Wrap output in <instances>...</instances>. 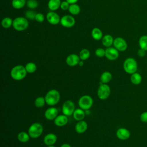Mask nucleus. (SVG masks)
<instances>
[{"label":"nucleus","mask_w":147,"mask_h":147,"mask_svg":"<svg viewBox=\"0 0 147 147\" xmlns=\"http://www.w3.org/2000/svg\"><path fill=\"white\" fill-rule=\"evenodd\" d=\"M105 57L109 60H115L119 57V51L115 48L108 47L105 49Z\"/></svg>","instance_id":"9d476101"},{"label":"nucleus","mask_w":147,"mask_h":147,"mask_svg":"<svg viewBox=\"0 0 147 147\" xmlns=\"http://www.w3.org/2000/svg\"><path fill=\"white\" fill-rule=\"evenodd\" d=\"M138 44L141 49L147 51V35H144L140 37L138 41Z\"/></svg>","instance_id":"a878e982"},{"label":"nucleus","mask_w":147,"mask_h":147,"mask_svg":"<svg viewBox=\"0 0 147 147\" xmlns=\"http://www.w3.org/2000/svg\"><path fill=\"white\" fill-rule=\"evenodd\" d=\"M116 136L121 140H126L130 138V132L126 128L121 127L117 130Z\"/></svg>","instance_id":"2eb2a0df"},{"label":"nucleus","mask_w":147,"mask_h":147,"mask_svg":"<svg viewBox=\"0 0 147 147\" xmlns=\"http://www.w3.org/2000/svg\"><path fill=\"white\" fill-rule=\"evenodd\" d=\"M48 22L52 25H57L60 22V18L59 16L53 11H49L46 16Z\"/></svg>","instance_id":"ddd939ff"},{"label":"nucleus","mask_w":147,"mask_h":147,"mask_svg":"<svg viewBox=\"0 0 147 147\" xmlns=\"http://www.w3.org/2000/svg\"><path fill=\"white\" fill-rule=\"evenodd\" d=\"M84 111L85 110H84L80 108L75 109L72 114L73 118L77 121L83 120V119L84 118L85 115H86V113Z\"/></svg>","instance_id":"6ab92c4d"},{"label":"nucleus","mask_w":147,"mask_h":147,"mask_svg":"<svg viewBox=\"0 0 147 147\" xmlns=\"http://www.w3.org/2000/svg\"><path fill=\"white\" fill-rule=\"evenodd\" d=\"M140 119L141 122L144 123L147 122V111H144L142 113L140 116Z\"/></svg>","instance_id":"4c0bfd02"},{"label":"nucleus","mask_w":147,"mask_h":147,"mask_svg":"<svg viewBox=\"0 0 147 147\" xmlns=\"http://www.w3.org/2000/svg\"><path fill=\"white\" fill-rule=\"evenodd\" d=\"M75 110V104L71 100H67L65 101L62 105V113L63 114L67 117L72 115Z\"/></svg>","instance_id":"6e6552de"},{"label":"nucleus","mask_w":147,"mask_h":147,"mask_svg":"<svg viewBox=\"0 0 147 147\" xmlns=\"http://www.w3.org/2000/svg\"><path fill=\"white\" fill-rule=\"evenodd\" d=\"M28 72L25 66L22 65H17L12 68L10 71V76L14 80L20 81L24 79Z\"/></svg>","instance_id":"f257e3e1"},{"label":"nucleus","mask_w":147,"mask_h":147,"mask_svg":"<svg viewBox=\"0 0 147 147\" xmlns=\"http://www.w3.org/2000/svg\"><path fill=\"white\" fill-rule=\"evenodd\" d=\"M26 4V0H12V6L16 9H20Z\"/></svg>","instance_id":"bb28decb"},{"label":"nucleus","mask_w":147,"mask_h":147,"mask_svg":"<svg viewBox=\"0 0 147 147\" xmlns=\"http://www.w3.org/2000/svg\"><path fill=\"white\" fill-rule=\"evenodd\" d=\"M130 81L132 84L134 85H138L142 81V76L139 73L136 72L131 75Z\"/></svg>","instance_id":"b1692460"},{"label":"nucleus","mask_w":147,"mask_h":147,"mask_svg":"<svg viewBox=\"0 0 147 147\" xmlns=\"http://www.w3.org/2000/svg\"><path fill=\"white\" fill-rule=\"evenodd\" d=\"M83 64H84L83 61L80 60V61H79V64H78V65H79L80 67H82V66H83Z\"/></svg>","instance_id":"79ce46f5"},{"label":"nucleus","mask_w":147,"mask_h":147,"mask_svg":"<svg viewBox=\"0 0 147 147\" xmlns=\"http://www.w3.org/2000/svg\"><path fill=\"white\" fill-rule=\"evenodd\" d=\"M45 99L46 103L51 106L57 105L60 99V94L57 90L51 89L49 90L45 96Z\"/></svg>","instance_id":"f03ea898"},{"label":"nucleus","mask_w":147,"mask_h":147,"mask_svg":"<svg viewBox=\"0 0 147 147\" xmlns=\"http://www.w3.org/2000/svg\"><path fill=\"white\" fill-rule=\"evenodd\" d=\"M47 147H56L54 145H51V146H47Z\"/></svg>","instance_id":"37998d69"},{"label":"nucleus","mask_w":147,"mask_h":147,"mask_svg":"<svg viewBox=\"0 0 147 147\" xmlns=\"http://www.w3.org/2000/svg\"><path fill=\"white\" fill-rule=\"evenodd\" d=\"M114 39L113 37L110 34L105 35L102 38V42L103 46L105 47H110V46L113 44Z\"/></svg>","instance_id":"4be33fe9"},{"label":"nucleus","mask_w":147,"mask_h":147,"mask_svg":"<svg viewBox=\"0 0 147 147\" xmlns=\"http://www.w3.org/2000/svg\"><path fill=\"white\" fill-rule=\"evenodd\" d=\"M60 147H71V146L69 144H67V143H64V144H63Z\"/></svg>","instance_id":"a19ab883"},{"label":"nucleus","mask_w":147,"mask_h":147,"mask_svg":"<svg viewBox=\"0 0 147 147\" xmlns=\"http://www.w3.org/2000/svg\"><path fill=\"white\" fill-rule=\"evenodd\" d=\"M113 45L118 51L123 52L125 51L127 48V44L126 41L122 37H118L114 40Z\"/></svg>","instance_id":"1a4fd4ad"},{"label":"nucleus","mask_w":147,"mask_h":147,"mask_svg":"<svg viewBox=\"0 0 147 147\" xmlns=\"http://www.w3.org/2000/svg\"><path fill=\"white\" fill-rule=\"evenodd\" d=\"M123 67L124 71L128 74H133L137 72L138 65L136 60L132 57L127 58L123 62Z\"/></svg>","instance_id":"20e7f679"},{"label":"nucleus","mask_w":147,"mask_h":147,"mask_svg":"<svg viewBox=\"0 0 147 147\" xmlns=\"http://www.w3.org/2000/svg\"><path fill=\"white\" fill-rule=\"evenodd\" d=\"M44 19H45V17H44V16L43 14L40 13L36 14V16L35 17V20L36 21H37L38 22H42L44 21Z\"/></svg>","instance_id":"c9c22d12"},{"label":"nucleus","mask_w":147,"mask_h":147,"mask_svg":"<svg viewBox=\"0 0 147 147\" xmlns=\"http://www.w3.org/2000/svg\"><path fill=\"white\" fill-rule=\"evenodd\" d=\"M13 20L10 17H5L3 18L1 22V25L3 28L5 29L9 28L11 26L13 25Z\"/></svg>","instance_id":"2f4dec72"},{"label":"nucleus","mask_w":147,"mask_h":147,"mask_svg":"<svg viewBox=\"0 0 147 147\" xmlns=\"http://www.w3.org/2000/svg\"><path fill=\"white\" fill-rule=\"evenodd\" d=\"M57 136L54 133H48L43 138V142L47 146L53 145L57 141Z\"/></svg>","instance_id":"dca6fc26"},{"label":"nucleus","mask_w":147,"mask_h":147,"mask_svg":"<svg viewBox=\"0 0 147 147\" xmlns=\"http://www.w3.org/2000/svg\"><path fill=\"white\" fill-rule=\"evenodd\" d=\"M58 113L59 111L57 108L54 107H51L49 108H48L45 110L44 113V117L47 120H54L58 115Z\"/></svg>","instance_id":"f8f14e48"},{"label":"nucleus","mask_w":147,"mask_h":147,"mask_svg":"<svg viewBox=\"0 0 147 147\" xmlns=\"http://www.w3.org/2000/svg\"><path fill=\"white\" fill-rule=\"evenodd\" d=\"M137 54H138V56H140V57H142L145 56V55H146L145 51L144 50V49H142L140 48V49L138 50Z\"/></svg>","instance_id":"58836bf2"},{"label":"nucleus","mask_w":147,"mask_h":147,"mask_svg":"<svg viewBox=\"0 0 147 147\" xmlns=\"http://www.w3.org/2000/svg\"><path fill=\"white\" fill-rule=\"evenodd\" d=\"M92 37L96 40H99L102 38L103 34L101 30L98 28H94L91 31Z\"/></svg>","instance_id":"393cba45"},{"label":"nucleus","mask_w":147,"mask_h":147,"mask_svg":"<svg viewBox=\"0 0 147 147\" xmlns=\"http://www.w3.org/2000/svg\"><path fill=\"white\" fill-rule=\"evenodd\" d=\"M61 25L65 28H71L75 24V18L70 15H65L60 19Z\"/></svg>","instance_id":"9b49d317"},{"label":"nucleus","mask_w":147,"mask_h":147,"mask_svg":"<svg viewBox=\"0 0 147 147\" xmlns=\"http://www.w3.org/2000/svg\"><path fill=\"white\" fill-rule=\"evenodd\" d=\"M25 69L28 74H33L36 72L37 70V65L33 62H29L25 66Z\"/></svg>","instance_id":"c85d7f7f"},{"label":"nucleus","mask_w":147,"mask_h":147,"mask_svg":"<svg viewBox=\"0 0 147 147\" xmlns=\"http://www.w3.org/2000/svg\"><path fill=\"white\" fill-rule=\"evenodd\" d=\"M80 59L79 56L76 54H70L69 55L65 60L67 64L69 67H74L78 65Z\"/></svg>","instance_id":"4468645a"},{"label":"nucleus","mask_w":147,"mask_h":147,"mask_svg":"<svg viewBox=\"0 0 147 147\" xmlns=\"http://www.w3.org/2000/svg\"><path fill=\"white\" fill-rule=\"evenodd\" d=\"M44 128L42 125L39 122H34L30 125L28 133L32 138H37L40 137L43 133Z\"/></svg>","instance_id":"7ed1b4c3"},{"label":"nucleus","mask_w":147,"mask_h":147,"mask_svg":"<svg viewBox=\"0 0 147 147\" xmlns=\"http://www.w3.org/2000/svg\"><path fill=\"white\" fill-rule=\"evenodd\" d=\"M66 1H67L69 4H74L76 3L78 0H66Z\"/></svg>","instance_id":"ea45409f"},{"label":"nucleus","mask_w":147,"mask_h":147,"mask_svg":"<svg viewBox=\"0 0 147 147\" xmlns=\"http://www.w3.org/2000/svg\"><path fill=\"white\" fill-rule=\"evenodd\" d=\"M68 11L71 14L73 15H77L80 11V7L76 3L71 4L68 8Z\"/></svg>","instance_id":"cd10ccee"},{"label":"nucleus","mask_w":147,"mask_h":147,"mask_svg":"<svg viewBox=\"0 0 147 147\" xmlns=\"http://www.w3.org/2000/svg\"><path fill=\"white\" fill-rule=\"evenodd\" d=\"M36 13L33 10H28L25 12V17L28 20H35Z\"/></svg>","instance_id":"72a5a7b5"},{"label":"nucleus","mask_w":147,"mask_h":147,"mask_svg":"<svg viewBox=\"0 0 147 147\" xmlns=\"http://www.w3.org/2000/svg\"><path fill=\"white\" fill-rule=\"evenodd\" d=\"M45 103H46V101H45V97L38 96L34 100V105L37 108L42 107Z\"/></svg>","instance_id":"c756f323"},{"label":"nucleus","mask_w":147,"mask_h":147,"mask_svg":"<svg viewBox=\"0 0 147 147\" xmlns=\"http://www.w3.org/2000/svg\"><path fill=\"white\" fill-rule=\"evenodd\" d=\"M93 99L88 95H84L82 96L78 100V105L79 108L84 110H89L93 105Z\"/></svg>","instance_id":"423d86ee"},{"label":"nucleus","mask_w":147,"mask_h":147,"mask_svg":"<svg viewBox=\"0 0 147 147\" xmlns=\"http://www.w3.org/2000/svg\"><path fill=\"white\" fill-rule=\"evenodd\" d=\"M60 0H49L48 3V7L51 11H55L57 10L61 5Z\"/></svg>","instance_id":"412c9836"},{"label":"nucleus","mask_w":147,"mask_h":147,"mask_svg":"<svg viewBox=\"0 0 147 147\" xmlns=\"http://www.w3.org/2000/svg\"><path fill=\"white\" fill-rule=\"evenodd\" d=\"M68 117L63 114L61 115H58L56 117V118L54 119V123L57 126L62 127L66 125L68 123Z\"/></svg>","instance_id":"a211bd4d"},{"label":"nucleus","mask_w":147,"mask_h":147,"mask_svg":"<svg viewBox=\"0 0 147 147\" xmlns=\"http://www.w3.org/2000/svg\"><path fill=\"white\" fill-rule=\"evenodd\" d=\"M88 128V124L87 123L84 121H79L76 123L75 126V130L76 132L78 134H82L86 132Z\"/></svg>","instance_id":"f3484780"},{"label":"nucleus","mask_w":147,"mask_h":147,"mask_svg":"<svg viewBox=\"0 0 147 147\" xmlns=\"http://www.w3.org/2000/svg\"><path fill=\"white\" fill-rule=\"evenodd\" d=\"M111 94V88L109 85L105 83H100L97 90L98 97L101 100H106Z\"/></svg>","instance_id":"0eeeda50"},{"label":"nucleus","mask_w":147,"mask_h":147,"mask_svg":"<svg viewBox=\"0 0 147 147\" xmlns=\"http://www.w3.org/2000/svg\"><path fill=\"white\" fill-rule=\"evenodd\" d=\"M30 137L28 132L20 131L17 135L18 140L22 143H25L29 141Z\"/></svg>","instance_id":"5701e85b"},{"label":"nucleus","mask_w":147,"mask_h":147,"mask_svg":"<svg viewBox=\"0 0 147 147\" xmlns=\"http://www.w3.org/2000/svg\"><path fill=\"white\" fill-rule=\"evenodd\" d=\"M112 74L109 71L103 72L100 76V81L101 83L107 84L109 83L112 79Z\"/></svg>","instance_id":"aec40b11"},{"label":"nucleus","mask_w":147,"mask_h":147,"mask_svg":"<svg viewBox=\"0 0 147 147\" xmlns=\"http://www.w3.org/2000/svg\"><path fill=\"white\" fill-rule=\"evenodd\" d=\"M95 54L96 56L99 57H102L103 56H105V49L99 48L95 50Z\"/></svg>","instance_id":"f704fd0d"},{"label":"nucleus","mask_w":147,"mask_h":147,"mask_svg":"<svg viewBox=\"0 0 147 147\" xmlns=\"http://www.w3.org/2000/svg\"><path fill=\"white\" fill-rule=\"evenodd\" d=\"M26 5L29 9H34L38 6V3L36 0H28L26 2Z\"/></svg>","instance_id":"473e14b6"},{"label":"nucleus","mask_w":147,"mask_h":147,"mask_svg":"<svg viewBox=\"0 0 147 147\" xmlns=\"http://www.w3.org/2000/svg\"><path fill=\"white\" fill-rule=\"evenodd\" d=\"M69 3L67 2V1H63L61 3L60 5V8L63 10H68V8L69 7Z\"/></svg>","instance_id":"e433bc0d"},{"label":"nucleus","mask_w":147,"mask_h":147,"mask_svg":"<svg viewBox=\"0 0 147 147\" xmlns=\"http://www.w3.org/2000/svg\"><path fill=\"white\" fill-rule=\"evenodd\" d=\"M90 56V52L89 51V50H88L87 49H82L80 52H79V56L80 59L81 60L84 61L86 60L87 59H88L89 58Z\"/></svg>","instance_id":"7c9ffc66"},{"label":"nucleus","mask_w":147,"mask_h":147,"mask_svg":"<svg viewBox=\"0 0 147 147\" xmlns=\"http://www.w3.org/2000/svg\"><path fill=\"white\" fill-rule=\"evenodd\" d=\"M12 26L17 31H23L28 28L29 22L26 18L18 17L13 20Z\"/></svg>","instance_id":"39448f33"}]
</instances>
